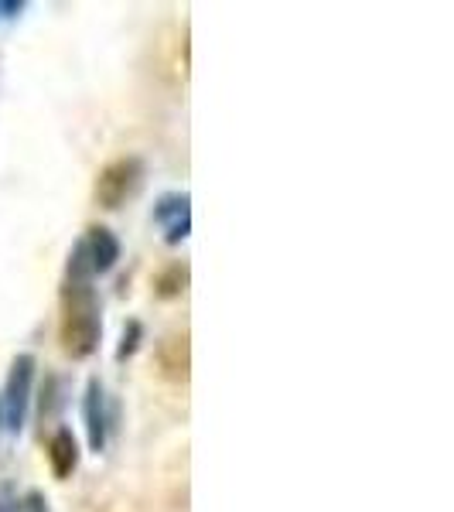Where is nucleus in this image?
Segmentation results:
<instances>
[{"mask_svg": "<svg viewBox=\"0 0 454 512\" xmlns=\"http://www.w3.org/2000/svg\"><path fill=\"white\" fill-rule=\"evenodd\" d=\"M103 342V304L93 280L65 277L59 291V345L72 362H86Z\"/></svg>", "mask_w": 454, "mask_h": 512, "instance_id": "nucleus-1", "label": "nucleus"}, {"mask_svg": "<svg viewBox=\"0 0 454 512\" xmlns=\"http://www.w3.org/2000/svg\"><path fill=\"white\" fill-rule=\"evenodd\" d=\"M154 366H158V376L168 379L171 386H185L192 379V335L185 328L164 335L154 345Z\"/></svg>", "mask_w": 454, "mask_h": 512, "instance_id": "nucleus-6", "label": "nucleus"}, {"mask_svg": "<svg viewBox=\"0 0 454 512\" xmlns=\"http://www.w3.org/2000/svg\"><path fill=\"white\" fill-rule=\"evenodd\" d=\"M82 427H86L89 451L103 454L106 444H110V431H113V407L99 376H89L86 393H82Z\"/></svg>", "mask_w": 454, "mask_h": 512, "instance_id": "nucleus-4", "label": "nucleus"}, {"mask_svg": "<svg viewBox=\"0 0 454 512\" xmlns=\"http://www.w3.org/2000/svg\"><path fill=\"white\" fill-rule=\"evenodd\" d=\"M79 246H82V253H86V263H89V270H93V277L110 274L123 253L120 239L110 226H89L86 233L79 236Z\"/></svg>", "mask_w": 454, "mask_h": 512, "instance_id": "nucleus-7", "label": "nucleus"}, {"mask_svg": "<svg viewBox=\"0 0 454 512\" xmlns=\"http://www.w3.org/2000/svg\"><path fill=\"white\" fill-rule=\"evenodd\" d=\"M11 512H52L48 509V495L41 489H28L24 495H18V502H14Z\"/></svg>", "mask_w": 454, "mask_h": 512, "instance_id": "nucleus-12", "label": "nucleus"}, {"mask_svg": "<svg viewBox=\"0 0 454 512\" xmlns=\"http://www.w3.org/2000/svg\"><path fill=\"white\" fill-rule=\"evenodd\" d=\"M65 383H62V376H45V383H41V400H38V420H41V427L48 424V420H55L59 417V410H62V403H65Z\"/></svg>", "mask_w": 454, "mask_h": 512, "instance_id": "nucleus-10", "label": "nucleus"}, {"mask_svg": "<svg viewBox=\"0 0 454 512\" xmlns=\"http://www.w3.org/2000/svg\"><path fill=\"white\" fill-rule=\"evenodd\" d=\"M21 11H24V4H21V0H0V18H4V21L18 18Z\"/></svg>", "mask_w": 454, "mask_h": 512, "instance_id": "nucleus-14", "label": "nucleus"}, {"mask_svg": "<svg viewBox=\"0 0 454 512\" xmlns=\"http://www.w3.org/2000/svg\"><path fill=\"white\" fill-rule=\"evenodd\" d=\"M188 284H192V267H188L185 260H171L168 267H161L158 277H154V297H158V301H178V297L188 291Z\"/></svg>", "mask_w": 454, "mask_h": 512, "instance_id": "nucleus-9", "label": "nucleus"}, {"mask_svg": "<svg viewBox=\"0 0 454 512\" xmlns=\"http://www.w3.org/2000/svg\"><path fill=\"white\" fill-rule=\"evenodd\" d=\"M140 345H144V321L140 318H127V325H123L120 332V342H117V352H113V359L120 362H130L134 355L140 352Z\"/></svg>", "mask_w": 454, "mask_h": 512, "instance_id": "nucleus-11", "label": "nucleus"}, {"mask_svg": "<svg viewBox=\"0 0 454 512\" xmlns=\"http://www.w3.org/2000/svg\"><path fill=\"white\" fill-rule=\"evenodd\" d=\"M0 431H4V407H0Z\"/></svg>", "mask_w": 454, "mask_h": 512, "instance_id": "nucleus-15", "label": "nucleus"}, {"mask_svg": "<svg viewBox=\"0 0 454 512\" xmlns=\"http://www.w3.org/2000/svg\"><path fill=\"white\" fill-rule=\"evenodd\" d=\"M35 379H38V359L31 352H18L7 369L4 390H0V407H4V431L21 434L28 420L31 400H35Z\"/></svg>", "mask_w": 454, "mask_h": 512, "instance_id": "nucleus-3", "label": "nucleus"}, {"mask_svg": "<svg viewBox=\"0 0 454 512\" xmlns=\"http://www.w3.org/2000/svg\"><path fill=\"white\" fill-rule=\"evenodd\" d=\"M144 178H147V164L137 154L103 164L93 181V202L103 212H117L144 188Z\"/></svg>", "mask_w": 454, "mask_h": 512, "instance_id": "nucleus-2", "label": "nucleus"}, {"mask_svg": "<svg viewBox=\"0 0 454 512\" xmlns=\"http://www.w3.org/2000/svg\"><path fill=\"white\" fill-rule=\"evenodd\" d=\"M154 226L161 229V239L168 246H181L192 236V195L188 192H164L154 202L151 212Z\"/></svg>", "mask_w": 454, "mask_h": 512, "instance_id": "nucleus-5", "label": "nucleus"}, {"mask_svg": "<svg viewBox=\"0 0 454 512\" xmlns=\"http://www.w3.org/2000/svg\"><path fill=\"white\" fill-rule=\"evenodd\" d=\"M45 454H48V468H52V478L59 482H69L72 475L79 472V437L69 431V427H55L52 437L45 444Z\"/></svg>", "mask_w": 454, "mask_h": 512, "instance_id": "nucleus-8", "label": "nucleus"}, {"mask_svg": "<svg viewBox=\"0 0 454 512\" xmlns=\"http://www.w3.org/2000/svg\"><path fill=\"white\" fill-rule=\"evenodd\" d=\"M14 502H18V489H14V482H0V512H11Z\"/></svg>", "mask_w": 454, "mask_h": 512, "instance_id": "nucleus-13", "label": "nucleus"}]
</instances>
